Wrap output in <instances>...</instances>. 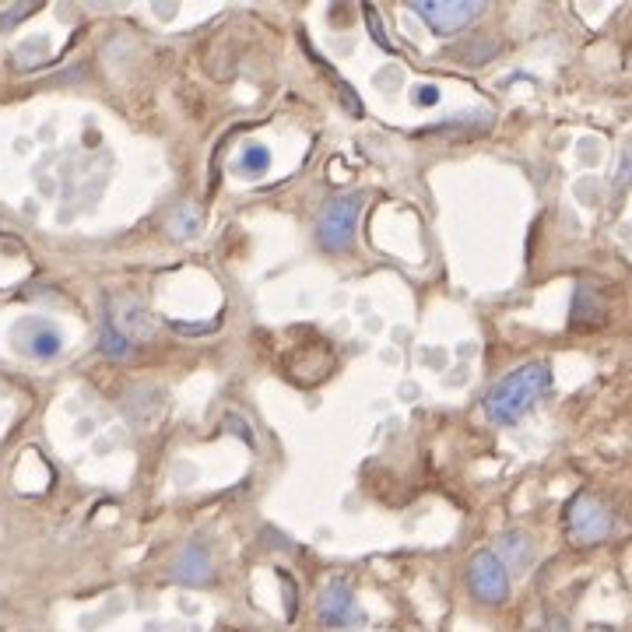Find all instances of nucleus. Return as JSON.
<instances>
[{"label": "nucleus", "instance_id": "15", "mask_svg": "<svg viewBox=\"0 0 632 632\" xmlns=\"http://www.w3.org/2000/svg\"><path fill=\"white\" fill-rule=\"evenodd\" d=\"M32 11H36V4H22V8H11V11H4L0 15V32H8V29H15L22 18H29Z\"/></svg>", "mask_w": 632, "mask_h": 632}, {"label": "nucleus", "instance_id": "2", "mask_svg": "<svg viewBox=\"0 0 632 632\" xmlns=\"http://www.w3.org/2000/svg\"><path fill=\"white\" fill-rule=\"evenodd\" d=\"M362 201H366L362 194H348L324 208V215H320V222H316V236H320V243H324L327 250L338 253V250H348V246H352Z\"/></svg>", "mask_w": 632, "mask_h": 632}, {"label": "nucleus", "instance_id": "6", "mask_svg": "<svg viewBox=\"0 0 632 632\" xmlns=\"http://www.w3.org/2000/svg\"><path fill=\"white\" fill-rule=\"evenodd\" d=\"M320 618H324V625H331V629H355V625L362 622V608L348 583L334 580L331 587L324 590V597H320Z\"/></svg>", "mask_w": 632, "mask_h": 632}, {"label": "nucleus", "instance_id": "14", "mask_svg": "<svg viewBox=\"0 0 632 632\" xmlns=\"http://www.w3.org/2000/svg\"><path fill=\"white\" fill-rule=\"evenodd\" d=\"M503 545H506V552H510L513 566L524 569L527 559H531V541H527L520 531H513V534H506V538H503Z\"/></svg>", "mask_w": 632, "mask_h": 632}, {"label": "nucleus", "instance_id": "16", "mask_svg": "<svg viewBox=\"0 0 632 632\" xmlns=\"http://www.w3.org/2000/svg\"><path fill=\"white\" fill-rule=\"evenodd\" d=\"M366 25H369V32H373V39L383 46V50H390V39L383 36V29H380V15H376V8H366Z\"/></svg>", "mask_w": 632, "mask_h": 632}, {"label": "nucleus", "instance_id": "8", "mask_svg": "<svg viewBox=\"0 0 632 632\" xmlns=\"http://www.w3.org/2000/svg\"><path fill=\"white\" fill-rule=\"evenodd\" d=\"M106 320L123 334V338H130V341L144 338V334L151 331L148 309H144L141 302L134 299V295H120V299H113V313H109Z\"/></svg>", "mask_w": 632, "mask_h": 632}, {"label": "nucleus", "instance_id": "1", "mask_svg": "<svg viewBox=\"0 0 632 632\" xmlns=\"http://www.w3.org/2000/svg\"><path fill=\"white\" fill-rule=\"evenodd\" d=\"M552 387V369L548 362H527V366L513 369L510 376L496 383L485 397V411L496 425H513L517 418H524L541 397Z\"/></svg>", "mask_w": 632, "mask_h": 632}, {"label": "nucleus", "instance_id": "11", "mask_svg": "<svg viewBox=\"0 0 632 632\" xmlns=\"http://www.w3.org/2000/svg\"><path fill=\"white\" fill-rule=\"evenodd\" d=\"M236 169L243 176H264L267 169H271V151L264 148V144H246L243 155H239Z\"/></svg>", "mask_w": 632, "mask_h": 632}, {"label": "nucleus", "instance_id": "12", "mask_svg": "<svg viewBox=\"0 0 632 632\" xmlns=\"http://www.w3.org/2000/svg\"><path fill=\"white\" fill-rule=\"evenodd\" d=\"M204 225V218H201V211H197V204H180L176 208V215L169 218V232L173 236H180V239H190V236H197V229Z\"/></svg>", "mask_w": 632, "mask_h": 632}, {"label": "nucleus", "instance_id": "5", "mask_svg": "<svg viewBox=\"0 0 632 632\" xmlns=\"http://www.w3.org/2000/svg\"><path fill=\"white\" fill-rule=\"evenodd\" d=\"M566 524H569V534H573L580 545H594V541L608 538L611 513H608V506H604L597 496H587V492H580V496L569 503Z\"/></svg>", "mask_w": 632, "mask_h": 632}, {"label": "nucleus", "instance_id": "3", "mask_svg": "<svg viewBox=\"0 0 632 632\" xmlns=\"http://www.w3.org/2000/svg\"><path fill=\"white\" fill-rule=\"evenodd\" d=\"M411 8H415L418 18H425V25L436 36H453L457 29H464L467 22L482 15L485 4H478V0H415Z\"/></svg>", "mask_w": 632, "mask_h": 632}, {"label": "nucleus", "instance_id": "19", "mask_svg": "<svg viewBox=\"0 0 632 632\" xmlns=\"http://www.w3.org/2000/svg\"><path fill=\"white\" fill-rule=\"evenodd\" d=\"M541 632H569V629H566V622H562V618H552V622H548Z\"/></svg>", "mask_w": 632, "mask_h": 632}, {"label": "nucleus", "instance_id": "18", "mask_svg": "<svg viewBox=\"0 0 632 632\" xmlns=\"http://www.w3.org/2000/svg\"><path fill=\"white\" fill-rule=\"evenodd\" d=\"M415 102L418 106H432V102H439V92L432 85H422V92L415 95Z\"/></svg>", "mask_w": 632, "mask_h": 632}, {"label": "nucleus", "instance_id": "4", "mask_svg": "<svg viewBox=\"0 0 632 632\" xmlns=\"http://www.w3.org/2000/svg\"><path fill=\"white\" fill-rule=\"evenodd\" d=\"M467 583L471 594L485 604H503L510 594V576H506V562L496 552H478L467 566Z\"/></svg>", "mask_w": 632, "mask_h": 632}, {"label": "nucleus", "instance_id": "10", "mask_svg": "<svg viewBox=\"0 0 632 632\" xmlns=\"http://www.w3.org/2000/svg\"><path fill=\"white\" fill-rule=\"evenodd\" d=\"M601 320H604V302L597 299L590 285H580L573 302V324L583 327V324H601Z\"/></svg>", "mask_w": 632, "mask_h": 632}, {"label": "nucleus", "instance_id": "13", "mask_svg": "<svg viewBox=\"0 0 632 632\" xmlns=\"http://www.w3.org/2000/svg\"><path fill=\"white\" fill-rule=\"evenodd\" d=\"M102 352L106 355H113V359H120V355H127L130 352V338H123L120 331H116L113 324H102Z\"/></svg>", "mask_w": 632, "mask_h": 632}, {"label": "nucleus", "instance_id": "9", "mask_svg": "<svg viewBox=\"0 0 632 632\" xmlns=\"http://www.w3.org/2000/svg\"><path fill=\"white\" fill-rule=\"evenodd\" d=\"M173 576L180 583H190V587H201V583L211 580V555L204 552L201 545H187L173 562Z\"/></svg>", "mask_w": 632, "mask_h": 632}, {"label": "nucleus", "instance_id": "17", "mask_svg": "<svg viewBox=\"0 0 632 632\" xmlns=\"http://www.w3.org/2000/svg\"><path fill=\"white\" fill-rule=\"evenodd\" d=\"M625 183H632V148H625V155H622V176H618V187H625Z\"/></svg>", "mask_w": 632, "mask_h": 632}, {"label": "nucleus", "instance_id": "7", "mask_svg": "<svg viewBox=\"0 0 632 632\" xmlns=\"http://www.w3.org/2000/svg\"><path fill=\"white\" fill-rule=\"evenodd\" d=\"M15 345L25 355H36V359H53V355L64 348V338L53 324H46L43 316H29L15 327Z\"/></svg>", "mask_w": 632, "mask_h": 632}]
</instances>
